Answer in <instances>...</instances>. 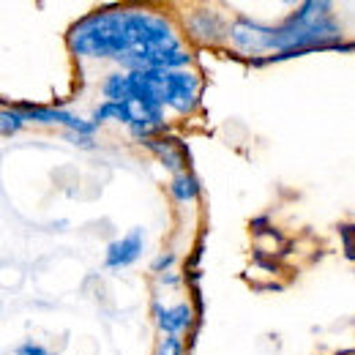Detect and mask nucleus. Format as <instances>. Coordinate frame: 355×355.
I'll use <instances>...</instances> for the list:
<instances>
[{"label":"nucleus","instance_id":"obj_19","mask_svg":"<svg viewBox=\"0 0 355 355\" xmlns=\"http://www.w3.org/2000/svg\"><path fill=\"white\" fill-rule=\"evenodd\" d=\"M159 282H162V284H178V279L173 276V273H164V276H162Z\"/></svg>","mask_w":355,"mask_h":355},{"label":"nucleus","instance_id":"obj_2","mask_svg":"<svg viewBox=\"0 0 355 355\" xmlns=\"http://www.w3.org/2000/svg\"><path fill=\"white\" fill-rule=\"evenodd\" d=\"M148 85L153 88L156 101L170 110H175L178 115H189L197 107L200 98V77L180 69V71H142Z\"/></svg>","mask_w":355,"mask_h":355},{"label":"nucleus","instance_id":"obj_13","mask_svg":"<svg viewBox=\"0 0 355 355\" xmlns=\"http://www.w3.org/2000/svg\"><path fill=\"white\" fill-rule=\"evenodd\" d=\"M22 129H25V118L17 110H11V107L0 110V137H14Z\"/></svg>","mask_w":355,"mask_h":355},{"label":"nucleus","instance_id":"obj_1","mask_svg":"<svg viewBox=\"0 0 355 355\" xmlns=\"http://www.w3.org/2000/svg\"><path fill=\"white\" fill-rule=\"evenodd\" d=\"M69 46L80 58H121L132 49L129 8L110 6L83 17L69 31Z\"/></svg>","mask_w":355,"mask_h":355},{"label":"nucleus","instance_id":"obj_5","mask_svg":"<svg viewBox=\"0 0 355 355\" xmlns=\"http://www.w3.org/2000/svg\"><path fill=\"white\" fill-rule=\"evenodd\" d=\"M11 110H17V112L25 118V123L66 126L69 132L80 134V137H93V134L98 132V123H93V121H80V118H74L71 112L58 110V107H39V104H31V101H19V104L11 107Z\"/></svg>","mask_w":355,"mask_h":355},{"label":"nucleus","instance_id":"obj_10","mask_svg":"<svg viewBox=\"0 0 355 355\" xmlns=\"http://www.w3.org/2000/svg\"><path fill=\"white\" fill-rule=\"evenodd\" d=\"M183 142H170V139H164V137H150V139H145V148L167 167V170H173V173H180L183 170V148H180Z\"/></svg>","mask_w":355,"mask_h":355},{"label":"nucleus","instance_id":"obj_14","mask_svg":"<svg viewBox=\"0 0 355 355\" xmlns=\"http://www.w3.org/2000/svg\"><path fill=\"white\" fill-rule=\"evenodd\" d=\"M159 355H183V342L178 336H164V342L159 345Z\"/></svg>","mask_w":355,"mask_h":355},{"label":"nucleus","instance_id":"obj_9","mask_svg":"<svg viewBox=\"0 0 355 355\" xmlns=\"http://www.w3.org/2000/svg\"><path fill=\"white\" fill-rule=\"evenodd\" d=\"M156 317H159V328L167 336H178V334L189 331V325L194 320V311H191L189 304H178V306H170V309H164L162 304H156Z\"/></svg>","mask_w":355,"mask_h":355},{"label":"nucleus","instance_id":"obj_4","mask_svg":"<svg viewBox=\"0 0 355 355\" xmlns=\"http://www.w3.org/2000/svg\"><path fill=\"white\" fill-rule=\"evenodd\" d=\"M115 60L126 71H180L191 63V55L183 52L180 44H173L159 49H129Z\"/></svg>","mask_w":355,"mask_h":355},{"label":"nucleus","instance_id":"obj_7","mask_svg":"<svg viewBox=\"0 0 355 355\" xmlns=\"http://www.w3.org/2000/svg\"><path fill=\"white\" fill-rule=\"evenodd\" d=\"M142 252H145V235H142V230H132L129 235H123V238H118L107 246L104 266L112 268V270L129 268L142 257Z\"/></svg>","mask_w":355,"mask_h":355},{"label":"nucleus","instance_id":"obj_16","mask_svg":"<svg viewBox=\"0 0 355 355\" xmlns=\"http://www.w3.org/2000/svg\"><path fill=\"white\" fill-rule=\"evenodd\" d=\"M17 355H55V353H49L46 347L36 345V342H22V345L17 347Z\"/></svg>","mask_w":355,"mask_h":355},{"label":"nucleus","instance_id":"obj_17","mask_svg":"<svg viewBox=\"0 0 355 355\" xmlns=\"http://www.w3.org/2000/svg\"><path fill=\"white\" fill-rule=\"evenodd\" d=\"M173 266H175V254L167 252V254H162V257H156V260L150 263V270H153V273H162V270H167V268H173Z\"/></svg>","mask_w":355,"mask_h":355},{"label":"nucleus","instance_id":"obj_15","mask_svg":"<svg viewBox=\"0 0 355 355\" xmlns=\"http://www.w3.org/2000/svg\"><path fill=\"white\" fill-rule=\"evenodd\" d=\"M339 235H342V241H345V257L347 260H353V224H342L339 227Z\"/></svg>","mask_w":355,"mask_h":355},{"label":"nucleus","instance_id":"obj_12","mask_svg":"<svg viewBox=\"0 0 355 355\" xmlns=\"http://www.w3.org/2000/svg\"><path fill=\"white\" fill-rule=\"evenodd\" d=\"M170 194L175 197L178 202H191V200L200 197V183L189 173H178L173 178V183H170Z\"/></svg>","mask_w":355,"mask_h":355},{"label":"nucleus","instance_id":"obj_6","mask_svg":"<svg viewBox=\"0 0 355 355\" xmlns=\"http://www.w3.org/2000/svg\"><path fill=\"white\" fill-rule=\"evenodd\" d=\"M227 39L238 46L241 52H249V55H260L273 49V28L260 25L249 17H238L230 28H227Z\"/></svg>","mask_w":355,"mask_h":355},{"label":"nucleus","instance_id":"obj_11","mask_svg":"<svg viewBox=\"0 0 355 355\" xmlns=\"http://www.w3.org/2000/svg\"><path fill=\"white\" fill-rule=\"evenodd\" d=\"M104 121H121L126 126H132L134 121V110L129 101H104L101 107H96L93 112V123H104Z\"/></svg>","mask_w":355,"mask_h":355},{"label":"nucleus","instance_id":"obj_3","mask_svg":"<svg viewBox=\"0 0 355 355\" xmlns=\"http://www.w3.org/2000/svg\"><path fill=\"white\" fill-rule=\"evenodd\" d=\"M129 36H132V49H159V46L180 44L167 17L137 8H129Z\"/></svg>","mask_w":355,"mask_h":355},{"label":"nucleus","instance_id":"obj_8","mask_svg":"<svg viewBox=\"0 0 355 355\" xmlns=\"http://www.w3.org/2000/svg\"><path fill=\"white\" fill-rule=\"evenodd\" d=\"M186 28L189 33L197 39V42H205V44H222L227 39V25L216 11H208V8H197L189 14L186 19Z\"/></svg>","mask_w":355,"mask_h":355},{"label":"nucleus","instance_id":"obj_18","mask_svg":"<svg viewBox=\"0 0 355 355\" xmlns=\"http://www.w3.org/2000/svg\"><path fill=\"white\" fill-rule=\"evenodd\" d=\"M66 139L69 142H74V145H80V148H93V137H80V134H66Z\"/></svg>","mask_w":355,"mask_h":355}]
</instances>
